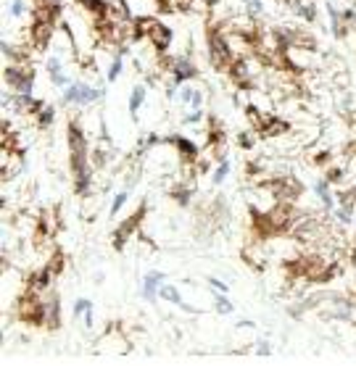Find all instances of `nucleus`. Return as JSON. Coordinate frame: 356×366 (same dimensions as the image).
Returning <instances> with one entry per match:
<instances>
[{
    "mask_svg": "<svg viewBox=\"0 0 356 366\" xmlns=\"http://www.w3.org/2000/svg\"><path fill=\"white\" fill-rule=\"evenodd\" d=\"M235 327H240V329H254L256 324H254V321H248V319H243V321H237Z\"/></svg>",
    "mask_w": 356,
    "mask_h": 366,
    "instance_id": "obj_42",
    "label": "nucleus"
},
{
    "mask_svg": "<svg viewBox=\"0 0 356 366\" xmlns=\"http://www.w3.org/2000/svg\"><path fill=\"white\" fill-rule=\"evenodd\" d=\"M237 145H240V147H246V150H251V147L256 145V140L251 137V132H243V135L237 137Z\"/></svg>",
    "mask_w": 356,
    "mask_h": 366,
    "instance_id": "obj_36",
    "label": "nucleus"
},
{
    "mask_svg": "<svg viewBox=\"0 0 356 366\" xmlns=\"http://www.w3.org/2000/svg\"><path fill=\"white\" fill-rule=\"evenodd\" d=\"M354 227H356V214H354Z\"/></svg>",
    "mask_w": 356,
    "mask_h": 366,
    "instance_id": "obj_43",
    "label": "nucleus"
},
{
    "mask_svg": "<svg viewBox=\"0 0 356 366\" xmlns=\"http://www.w3.org/2000/svg\"><path fill=\"white\" fill-rule=\"evenodd\" d=\"M246 114H248V122H251V126H254L256 132L261 129L264 122H267V116H269V114H261V111L256 108V105H248V108H246Z\"/></svg>",
    "mask_w": 356,
    "mask_h": 366,
    "instance_id": "obj_27",
    "label": "nucleus"
},
{
    "mask_svg": "<svg viewBox=\"0 0 356 366\" xmlns=\"http://www.w3.org/2000/svg\"><path fill=\"white\" fill-rule=\"evenodd\" d=\"M158 298L166 300V303H172V306H179L182 311H193V308L182 300V295H179V290H177L174 285H161V290H158Z\"/></svg>",
    "mask_w": 356,
    "mask_h": 366,
    "instance_id": "obj_17",
    "label": "nucleus"
},
{
    "mask_svg": "<svg viewBox=\"0 0 356 366\" xmlns=\"http://www.w3.org/2000/svg\"><path fill=\"white\" fill-rule=\"evenodd\" d=\"M148 40H151V45L156 48V53H158V55H164L166 50H169L172 40H174V32H172L166 24H161L158 19H153L151 32H148Z\"/></svg>",
    "mask_w": 356,
    "mask_h": 366,
    "instance_id": "obj_10",
    "label": "nucleus"
},
{
    "mask_svg": "<svg viewBox=\"0 0 356 366\" xmlns=\"http://www.w3.org/2000/svg\"><path fill=\"white\" fill-rule=\"evenodd\" d=\"M206 45H208V58H211V66L216 72H229V66L235 63V50L229 45V40L225 37L219 24H208L206 29Z\"/></svg>",
    "mask_w": 356,
    "mask_h": 366,
    "instance_id": "obj_2",
    "label": "nucleus"
},
{
    "mask_svg": "<svg viewBox=\"0 0 356 366\" xmlns=\"http://www.w3.org/2000/svg\"><path fill=\"white\" fill-rule=\"evenodd\" d=\"M3 76H5V84H8L11 93H19V95L34 93V72L26 63H8Z\"/></svg>",
    "mask_w": 356,
    "mask_h": 366,
    "instance_id": "obj_3",
    "label": "nucleus"
},
{
    "mask_svg": "<svg viewBox=\"0 0 356 366\" xmlns=\"http://www.w3.org/2000/svg\"><path fill=\"white\" fill-rule=\"evenodd\" d=\"M201 122H203V111L201 108H190L182 116V124H201Z\"/></svg>",
    "mask_w": 356,
    "mask_h": 366,
    "instance_id": "obj_33",
    "label": "nucleus"
},
{
    "mask_svg": "<svg viewBox=\"0 0 356 366\" xmlns=\"http://www.w3.org/2000/svg\"><path fill=\"white\" fill-rule=\"evenodd\" d=\"M145 211H148V206H143L135 211V214L132 216H127V219H124L122 224H119V227L114 229V248L116 250H124V245H127V240L132 235H135L137 229H140V224H143V216H145Z\"/></svg>",
    "mask_w": 356,
    "mask_h": 366,
    "instance_id": "obj_6",
    "label": "nucleus"
},
{
    "mask_svg": "<svg viewBox=\"0 0 356 366\" xmlns=\"http://www.w3.org/2000/svg\"><path fill=\"white\" fill-rule=\"evenodd\" d=\"M45 306H48L45 295L24 293V298L19 300V319L32 327H45Z\"/></svg>",
    "mask_w": 356,
    "mask_h": 366,
    "instance_id": "obj_4",
    "label": "nucleus"
},
{
    "mask_svg": "<svg viewBox=\"0 0 356 366\" xmlns=\"http://www.w3.org/2000/svg\"><path fill=\"white\" fill-rule=\"evenodd\" d=\"M166 74L172 76L177 84H185V82H190L198 76V69H195V63L190 58H185V55H174V58H166Z\"/></svg>",
    "mask_w": 356,
    "mask_h": 366,
    "instance_id": "obj_7",
    "label": "nucleus"
},
{
    "mask_svg": "<svg viewBox=\"0 0 356 366\" xmlns=\"http://www.w3.org/2000/svg\"><path fill=\"white\" fill-rule=\"evenodd\" d=\"M172 200L179 203V206H190V198H193V185H179V187H172L169 190Z\"/></svg>",
    "mask_w": 356,
    "mask_h": 366,
    "instance_id": "obj_22",
    "label": "nucleus"
},
{
    "mask_svg": "<svg viewBox=\"0 0 356 366\" xmlns=\"http://www.w3.org/2000/svg\"><path fill=\"white\" fill-rule=\"evenodd\" d=\"M325 177L330 179V185H340V182L346 179V169L343 166H332V169H327Z\"/></svg>",
    "mask_w": 356,
    "mask_h": 366,
    "instance_id": "obj_31",
    "label": "nucleus"
},
{
    "mask_svg": "<svg viewBox=\"0 0 356 366\" xmlns=\"http://www.w3.org/2000/svg\"><path fill=\"white\" fill-rule=\"evenodd\" d=\"M214 308H216V314L229 316V314L235 311V303L227 298V293H216V295H214Z\"/></svg>",
    "mask_w": 356,
    "mask_h": 366,
    "instance_id": "obj_24",
    "label": "nucleus"
},
{
    "mask_svg": "<svg viewBox=\"0 0 356 366\" xmlns=\"http://www.w3.org/2000/svg\"><path fill=\"white\" fill-rule=\"evenodd\" d=\"M82 324H85V329H93V308H87L85 316H82Z\"/></svg>",
    "mask_w": 356,
    "mask_h": 366,
    "instance_id": "obj_40",
    "label": "nucleus"
},
{
    "mask_svg": "<svg viewBox=\"0 0 356 366\" xmlns=\"http://www.w3.org/2000/svg\"><path fill=\"white\" fill-rule=\"evenodd\" d=\"M288 129H290L288 122H282L280 116L269 114V116H267V122H264V126L259 129V135H261V137H277V135H285Z\"/></svg>",
    "mask_w": 356,
    "mask_h": 366,
    "instance_id": "obj_16",
    "label": "nucleus"
},
{
    "mask_svg": "<svg viewBox=\"0 0 356 366\" xmlns=\"http://www.w3.org/2000/svg\"><path fill=\"white\" fill-rule=\"evenodd\" d=\"M53 119H55V108H53L51 103H45V105H43V111H40V114L34 116V124H37L40 129H45V126H51V124H53Z\"/></svg>",
    "mask_w": 356,
    "mask_h": 366,
    "instance_id": "obj_25",
    "label": "nucleus"
},
{
    "mask_svg": "<svg viewBox=\"0 0 356 366\" xmlns=\"http://www.w3.org/2000/svg\"><path fill=\"white\" fill-rule=\"evenodd\" d=\"M259 356H269L272 353V348H269V342H259V350H256Z\"/></svg>",
    "mask_w": 356,
    "mask_h": 366,
    "instance_id": "obj_41",
    "label": "nucleus"
},
{
    "mask_svg": "<svg viewBox=\"0 0 356 366\" xmlns=\"http://www.w3.org/2000/svg\"><path fill=\"white\" fill-rule=\"evenodd\" d=\"M103 98V90L101 87H90V84H82L79 82V95H76V105H90L95 100Z\"/></svg>",
    "mask_w": 356,
    "mask_h": 366,
    "instance_id": "obj_19",
    "label": "nucleus"
},
{
    "mask_svg": "<svg viewBox=\"0 0 356 366\" xmlns=\"http://www.w3.org/2000/svg\"><path fill=\"white\" fill-rule=\"evenodd\" d=\"M193 95H195V87H190V84H182V87H179V100H182L185 105H190Z\"/></svg>",
    "mask_w": 356,
    "mask_h": 366,
    "instance_id": "obj_35",
    "label": "nucleus"
},
{
    "mask_svg": "<svg viewBox=\"0 0 356 366\" xmlns=\"http://www.w3.org/2000/svg\"><path fill=\"white\" fill-rule=\"evenodd\" d=\"M164 143H166V145H174L177 156L182 158L185 164H190V166L201 158V147L195 145L190 137H185V135H169V137H164Z\"/></svg>",
    "mask_w": 356,
    "mask_h": 366,
    "instance_id": "obj_8",
    "label": "nucleus"
},
{
    "mask_svg": "<svg viewBox=\"0 0 356 366\" xmlns=\"http://www.w3.org/2000/svg\"><path fill=\"white\" fill-rule=\"evenodd\" d=\"M229 169H232V164H229L227 158H225V161H216V169L211 171V182H214V185H222V182L227 179Z\"/></svg>",
    "mask_w": 356,
    "mask_h": 366,
    "instance_id": "obj_26",
    "label": "nucleus"
},
{
    "mask_svg": "<svg viewBox=\"0 0 356 366\" xmlns=\"http://www.w3.org/2000/svg\"><path fill=\"white\" fill-rule=\"evenodd\" d=\"M293 13H296L298 19L309 21V24H314V21H317V16H319L317 5H314V3H306V0H293Z\"/></svg>",
    "mask_w": 356,
    "mask_h": 366,
    "instance_id": "obj_18",
    "label": "nucleus"
},
{
    "mask_svg": "<svg viewBox=\"0 0 356 366\" xmlns=\"http://www.w3.org/2000/svg\"><path fill=\"white\" fill-rule=\"evenodd\" d=\"M48 266H51V271L55 274V277H58V274L61 271H64V253H61V250H55L53 253V256L51 258H48V261H45Z\"/></svg>",
    "mask_w": 356,
    "mask_h": 366,
    "instance_id": "obj_30",
    "label": "nucleus"
},
{
    "mask_svg": "<svg viewBox=\"0 0 356 366\" xmlns=\"http://www.w3.org/2000/svg\"><path fill=\"white\" fill-rule=\"evenodd\" d=\"M325 8H327V16H330V29H332V34H335V37H343V34H346V24H343V16H340V13H338V8H335L332 3H327Z\"/></svg>",
    "mask_w": 356,
    "mask_h": 366,
    "instance_id": "obj_20",
    "label": "nucleus"
},
{
    "mask_svg": "<svg viewBox=\"0 0 356 366\" xmlns=\"http://www.w3.org/2000/svg\"><path fill=\"white\" fill-rule=\"evenodd\" d=\"M330 161H332V156L327 150H322V153H317V156H314V164H317V166H327Z\"/></svg>",
    "mask_w": 356,
    "mask_h": 366,
    "instance_id": "obj_38",
    "label": "nucleus"
},
{
    "mask_svg": "<svg viewBox=\"0 0 356 366\" xmlns=\"http://www.w3.org/2000/svg\"><path fill=\"white\" fill-rule=\"evenodd\" d=\"M90 161H93V166H106L108 161H111V156H108L106 150H103V147H98V150L90 153Z\"/></svg>",
    "mask_w": 356,
    "mask_h": 366,
    "instance_id": "obj_32",
    "label": "nucleus"
},
{
    "mask_svg": "<svg viewBox=\"0 0 356 366\" xmlns=\"http://www.w3.org/2000/svg\"><path fill=\"white\" fill-rule=\"evenodd\" d=\"M129 193H132V190L124 187V190H119V193L114 195V200H111V208H108V216H111V219L122 214V208L127 206V200H129Z\"/></svg>",
    "mask_w": 356,
    "mask_h": 366,
    "instance_id": "obj_21",
    "label": "nucleus"
},
{
    "mask_svg": "<svg viewBox=\"0 0 356 366\" xmlns=\"http://www.w3.org/2000/svg\"><path fill=\"white\" fill-rule=\"evenodd\" d=\"M66 143H69V166L74 174V193L79 198H90L93 193V161H90L87 135L79 122L66 124Z\"/></svg>",
    "mask_w": 356,
    "mask_h": 366,
    "instance_id": "obj_1",
    "label": "nucleus"
},
{
    "mask_svg": "<svg viewBox=\"0 0 356 366\" xmlns=\"http://www.w3.org/2000/svg\"><path fill=\"white\" fill-rule=\"evenodd\" d=\"M53 279H55V274L51 271V266H43L40 271H34L29 274V279H26V285H24V293H34V295H45L48 290H51V285H53Z\"/></svg>",
    "mask_w": 356,
    "mask_h": 366,
    "instance_id": "obj_11",
    "label": "nucleus"
},
{
    "mask_svg": "<svg viewBox=\"0 0 356 366\" xmlns=\"http://www.w3.org/2000/svg\"><path fill=\"white\" fill-rule=\"evenodd\" d=\"M45 72H48V76H51V82L55 84V87H66L69 84V76L64 72V63H61L58 55H51V58L45 61Z\"/></svg>",
    "mask_w": 356,
    "mask_h": 366,
    "instance_id": "obj_15",
    "label": "nucleus"
},
{
    "mask_svg": "<svg viewBox=\"0 0 356 366\" xmlns=\"http://www.w3.org/2000/svg\"><path fill=\"white\" fill-rule=\"evenodd\" d=\"M314 193H317V198L322 200L325 206V214H332L335 208H338V200H335V193H332V185L327 177H319L317 185H314Z\"/></svg>",
    "mask_w": 356,
    "mask_h": 366,
    "instance_id": "obj_12",
    "label": "nucleus"
},
{
    "mask_svg": "<svg viewBox=\"0 0 356 366\" xmlns=\"http://www.w3.org/2000/svg\"><path fill=\"white\" fill-rule=\"evenodd\" d=\"M122 69H124V61H122V53H119L116 58L111 61V66H108V72H106V79L108 82H116L119 74H122Z\"/></svg>",
    "mask_w": 356,
    "mask_h": 366,
    "instance_id": "obj_28",
    "label": "nucleus"
},
{
    "mask_svg": "<svg viewBox=\"0 0 356 366\" xmlns=\"http://www.w3.org/2000/svg\"><path fill=\"white\" fill-rule=\"evenodd\" d=\"M87 308H93V300H87V298H76L74 306H72V316H74V319H82Z\"/></svg>",
    "mask_w": 356,
    "mask_h": 366,
    "instance_id": "obj_29",
    "label": "nucleus"
},
{
    "mask_svg": "<svg viewBox=\"0 0 356 366\" xmlns=\"http://www.w3.org/2000/svg\"><path fill=\"white\" fill-rule=\"evenodd\" d=\"M261 11H264L261 0H248V13L251 16H261Z\"/></svg>",
    "mask_w": 356,
    "mask_h": 366,
    "instance_id": "obj_37",
    "label": "nucleus"
},
{
    "mask_svg": "<svg viewBox=\"0 0 356 366\" xmlns=\"http://www.w3.org/2000/svg\"><path fill=\"white\" fill-rule=\"evenodd\" d=\"M24 13H26V3H24V0H13V3H11V16L22 19Z\"/></svg>",
    "mask_w": 356,
    "mask_h": 366,
    "instance_id": "obj_34",
    "label": "nucleus"
},
{
    "mask_svg": "<svg viewBox=\"0 0 356 366\" xmlns=\"http://www.w3.org/2000/svg\"><path fill=\"white\" fill-rule=\"evenodd\" d=\"M145 95H148V93H145V87H143V84H137V87L132 90V95H129V114H132V116H137V111L143 108Z\"/></svg>",
    "mask_w": 356,
    "mask_h": 366,
    "instance_id": "obj_23",
    "label": "nucleus"
},
{
    "mask_svg": "<svg viewBox=\"0 0 356 366\" xmlns=\"http://www.w3.org/2000/svg\"><path fill=\"white\" fill-rule=\"evenodd\" d=\"M53 24H55L53 19H45V16H37V13H34V21H32V26H29V42H32L34 48H45L48 42H51Z\"/></svg>",
    "mask_w": 356,
    "mask_h": 366,
    "instance_id": "obj_9",
    "label": "nucleus"
},
{
    "mask_svg": "<svg viewBox=\"0 0 356 366\" xmlns=\"http://www.w3.org/2000/svg\"><path fill=\"white\" fill-rule=\"evenodd\" d=\"M161 285H164V274L161 271H148L143 277V298L148 300V303H156Z\"/></svg>",
    "mask_w": 356,
    "mask_h": 366,
    "instance_id": "obj_14",
    "label": "nucleus"
},
{
    "mask_svg": "<svg viewBox=\"0 0 356 366\" xmlns=\"http://www.w3.org/2000/svg\"><path fill=\"white\" fill-rule=\"evenodd\" d=\"M208 285H211V290H216V293H227L229 290L227 282H222V279H208Z\"/></svg>",
    "mask_w": 356,
    "mask_h": 366,
    "instance_id": "obj_39",
    "label": "nucleus"
},
{
    "mask_svg": "<svg viewBox=\"0 0 356 366\" xmlns=\"http://www.w3.org/2000/svg\"><path fill=\"white\" fill-rule=\"evenodd\" d=\"M48 306H45V327L51 329V332H55V329L61 327V298L55 293L45 295Z\"/></svg>",
    "mask_w": 356,
    "mask_h": 366,
    "instance_id": "obj_13",
    "label": "nucleus"
},
{
    "mask_svg": "<svg viewBox=\"0 0 356 366\" xmlns=\"http://www.w3.org/2000/svg\"><path fill=\"white\" fill-rule=\"evenodd\" d=\"M267 187L275 195V200H280V203H290V200L301 198V193H304V185L293 177H275V179H269Z\"/></svg>",
    "mask_w": 356,
    "mask_h": 366,
    "instance_id": "obj_5",
    "label": "nucleus"
}]
</instances>
